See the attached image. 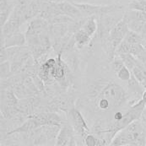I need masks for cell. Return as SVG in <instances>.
Segmentation results:
<instances>
[{
  "label": "cell",
  "mask_w": 146,
  "mask_h": 146,
  "mask_svg": "<svg viewBox=\"0 0 146 146\" xmlns=\"http://www.w3.org/2000/svg\"><path fill=\"white\" fill-rule=\"evenodd\" d=\"M112 146L146 145V128L141 119L133 121L120 130L111 140Z\"/></svg>",
  "instance_id": "6da1fadb"
},
{
  "label": "cell",
  "mask_w": 146,
  "mask_h": 146,
  "mask_svg": "<svg viewBox=\"0 0 146 146\" xmlns=\"http://www.w3.org/2000/svg\"><path fill=\"white\" fill-rule=\"evenodd\" d=\"M96 97L106 99L110 102L114 112L121 110L120 108L125 106L126 105L128 106V102L130 100L127 90L115 80H107Z\"/></svg>",
  "instance_id": "7a4b0ae2"
},
{
  "label": "cell",
  "mask_w": 146,
  "mask_h": 146,
  "mask_svg": "<svg viewBox=\"0 0 146 146\" xmlns=\"http://www.w3.org/2000/svg\"><path fill=\"white\" fill-rule=\"evenodd\" d=\"M81 12L83 17H100L103 15L111 14L117 11H123V6L119 3L111 4H90V3H73Z\"/></svg>",
  "instance_id": "3957f363"
},
{
  "label": "cell",
  "mask_w": 146,
  "mask_h": 146,
  "mask_svg": "<svg viewBox=\"0 0 146 146\" xmlns=\"http://www.w3.org/2000/svg\"><path fill=\"white\" fill-rule=\"evenodd\" d=\"M67 117L69 123L74 129L75 133L78 134L79 137H81L84 139L86 135L91 133L90 128L87 125V123L84 120L82 113L77 108H71L67 113Z\"/></svg>",
  "instance_id": "277c9868"
},
{
  "label": "cell",
  "mask_w": 146,
  "mask_h": 146,
  "mask_svg": "<svg viewBox=\"0 0 146 146\" xmlns=\"http://www.w3.org/2000/svg\"><path fill=\"white\" fill-rule=\"evenodd\" d=\"M75 132L70 123H63L56 139L58 146H75L78 144L75 140Z\"/></svg>",
  "instance_id": "5b68a950"
},
{
  "label": "cell",
  "mask_w": 146,
  "mask_h": 146,
  "mask_svg": "<svg viewBox=\"0 0 146 146\" xmlns=\"http://www.w3.org/2000/svg\"><path fill=\"white\" fill-rule=\"evenodd\" d=\"M128 31L129 29H128L127 23L123 18L111 29L109 38L116 50L119 46V44L124 40Z\"/></svg>",
  "instance_id": "8992f818"
},
{
  "label": "cell",
  "mask_w": 146,
  "mask_h": 146,
  "mask_svg": "<svg viewBox=\"0 0 146 146\" xmlns=\"http://www.w3.org/2000/svg\"><path fill=\"white\" fill-rule=\"evenodd\" d=\"M22 24L24 23L20 17L11 14L7 22L1 27V41H3L12 35L19 32Z\"/></svg>",
  "instance_id": "52a82bcc"
},
{
  "label": "cell",
  "mask_w": 146,
  "mask_h": 146,
  "mask_svg": "<svg viewBox=\"0 0 146 146\" xmlns=\"http://www.w3.org/2000/svg\"><path fill=\"white\" fill-rule=\"evenodd\" d=\"M50 24L47 21L38 16L29 23L28 29L25 32V36L31 35H40L42 32L49 30Z\"/></svg>",
  "instance_id": "ba28073f"
},
{
  "label": "cell",
  "mask_w": 146,
  "mask_h": 146,
  "mask_svg": "<svg viewBox=\"0 0 146 146\" xmlns=\"http://www.w3.org/2000/svg\"><path fill=\"white\" fill-rule=\"evenodd\" d=\"M42 127L40 123L33 117H29L21 126H19L16 128H14L10 131H9L6 133V136H9L14 133H30L38 127Z\"/></svg>",
  "instance_id": "9c48e42d"
},
{
  "label": "cell",
  "mask_w": 146,
  "mask_h": 146,
  "mask_svg": "<svg viewBox=\"0 0 146 146\" xmlns=\"http://www.w3.org/2000/svg\"><path fill=\"white\" fill-rule=\"evenodd\" d=\"M57 5L59 8V9L61 10L63 15H66L73 18L74 20L80 19L83 17L80 9L72 2L63 1V2H60V3H57Z\"/></svg>",
  "instance_id": "30bf717a"
},
{
  "label": "cell",
  "mask_w": 146,
  "mask_h": 146,
  "mask_svg": "<svg viewBox=\"0 0 146 146\" xmlns=\"http://www.w3.org/2000/svg\"><path fill=\"white\" fill-rule=\"evenodd\" d=\"M26 43L25 35L21 33L20 31L12 35L11 36L6 38L3 41H1V46L3 47H11V46H24Z\"/></svg>",
  "instance_id": "8fae6325"
},
{
  "label": "cell",
  "mask_w": 146,
  "mask_h": 146,
  "mask_svg": "<svg viewBox=\"0 0 146 146\" xmlns=\"http://www.w3.org/2000/svg\"><path fill=\"white\" fill-rule=\"evenodd\" d=\"M94 37L90 36L83 29L79 30L74 33V40H75V46L77 49H83L84 47L89 46Z\"/></svg>",
  "instance_id": "7c38bea8"
},
{
  "label": "cell",
  "mask_w": 146,
  "mask_h": 146,
  "mask_svg": "<svg viewBox=\"0 0 146 146\" xmlns=\"http://www.w3.org/2000/svg\"><path fill=\"white\" fill-rule=\"evenodd\" d=\"M97 28H98L97 18L96 16H91V17L87 18V20L84 24L83 27L81 29H83L90 36L94 37L96 34Z\"/></svg>",
  "instance_id": "4fadbf2b"
},
{
  "label": "cell",
  "mask_w": 146,
  "mask_h": 146,
  "mask_svg": "<svg viewBox=\"0 0 146 146\" xmlns=\"http://www.w3.org/2000/svg\"><path fill=\"white\" fill-rule=\"evenodd\" d=\"M133 74L138 80V81L146 89V68L141 62L137 64L132 70Z\"/></svg>",
  "instance_id": "5bb4252c"
},
{
  "label": "cell",
  "mask_w": 146,
  "mask_h": 146,
  "mask_svg": "<svg viewBox=\"0 0 146 146\" xmlns=\"http://www.w3.org/2000/svg\"><path fill=\"white\" fill-rule=\"evenodd\" d=\"M123 19L127 21V23L131 21H146V12L128 9L127 11L124 12Z\"/></svg>",
  "instance_id": "9a60e30c"
},
{
  "label": "cell",
  "mask_w": 146,
  "mask_h": 146,
  "mask_svg": "<svg viewBox=\"0 0 146 146\" xmlns=\"http://www.w3.org/2000/svg\"><path fill=\"white\" fill-rule=\"evenodd\" d=\"M118 55L123 59V61L124 63V65H125L128 69H130L131 71L133 70V68L137 64H139V63L140 62L133 55H132L131 53H122V54H118Z\"/></svg>",
  "instance_id": "2e32d148"
},
{
  "label": "cell",
  "mask_w": 146,
  "mask_h": 146,
  "mask_svg": "<svg viewBox=\"0 0 146 146\" xmlns=\"http://www.w3.org/2000/svg\"><path fill=\"white\" fill-rule=\"evenodd\" d=\"M124 40H125L126 42H128V43H130V44H138V43H141L142 44L143 35L129 30L128 32L126 35Z\"/></svg>",
  "instance_id": "e0dca14e"
},
{
  "label": "cell",
  "mask_w": 146,
  "mask_h": 146,
  "mask_svg": "<svg viewBox=\"0 0 146 146\" xmlns=\"http://www.w3.org/2000/svg\"><path fill=\"white\" fill-rule=\"evenodd\" d=\"M128 9L146 12V0H131L127 5Z\"/></svg>",
  "instance_id": "ac0fdd59"
},
{
  "label": "cell",
  "mask_w": 146,
  "mask_h": 146,
  "mask_svg": "<svg viewBox=\"0 0 146 146\" xmlns=\"http://www.w3.org/2000/svg\"><path fill=\"white\" fill-rule=\"evenodd\" d=\"M116 75L117 77L122 80V81H128L131 78V75H132V71L130 69H128L125 65L123 66L117 73H116Z\"/></svg>",
  "instance_id": "d6986e66"
},
{
  "label": "cell",
  "mask_w": 146,
  "mask_h": 146,
  "mask_svg": "<svg viewBox=\"0 0 146 146\" xmlns=\"http://www.w3.org/2000/svg\"><path fill=\"white\" fill-rule=\"evenodd\" d=\"M145 22L146 21H131L127 22V25H128V29L130 31H135L137 33H139L142 35V31H143V28H144V25Z\"/></svg>",
  "instance_id": "ffe728a7"
},
{
  "label": "cell",
  "mask_w": 146,
  "mask_h": 146,
  "mask_svg": "<svg viewBox=\"0 0 146 146\" xmlns=\"http://www.w3.org/2000/svg\"><path fill=\"white\" fill-rule=\"evenodd\" d=\"M74 21L73 18L66 15H59L55 17H53L51 21H49V24L54 25V24H70Z\"/></svg>",
  "instance_id": "44dd1931"
},
{
  "label": "cell",
  "mask_w": 146,
  "mask_h": 146,
  "mask_svg": "<svg viewBox=\"0 0 146 146\" xmlns=\"http://www.w3.org/2000/svg\"><path fill=\"white\" fill-rule=\"evenodd\" d=\"M1 80L8 79L11 76V63L9 61L1 63Z\"/></svg>",
  "instance_id": "7402d4cb"
},
{
  "label": "cell",
  "mask_w": 146,
  "mask_h": 146,
  "mask_svg": "<svg viewBox=\"0 0 146 146\" xmlns=\"http://www.w3.org/2000/svg\"><path fill=\"white\" fill-rule=\"evenodd\" d=\"M123 66H124V63L123 61V59L121 58V57L116 53L115 55V58H113V60L110 63V67H111V69L116 74Z\"/></svg>",
  "instance_id": "603a6c76"
},
{
  "label": "cell",
  "mask_w": 146,
  "mask_h": 146,
  "mask_svg": "<svg viewBox=\"0 0 146 146\" xmlns=\"http://www.w3.org/2000/svg\"><path fill=\"white\" fill-rule=\"evenodd\" d=\"M84 145L87 146H99V139L94 133H89L84 139Z\"/></svg>",
  "instance_id": "cb8c5ba5"
},
{
  "label": "cell",
  "mask_w": 146,
  "mask_h": 146,
  "mask_svg": "<svg viewBox=\"0 0 146 146\" xmlns=\"http://www.w3.org/2000/svg\"><path fill=\"white\" fill-rule=\"evenodd\" d=\"M131 45L130 43L126 42L125 40H123V42L119 44V46H117V50H116V53L117 54H122V53H130V49H131Z\"/></svg>",
  "instance_id": "d4e9b609"
},
{
  "label": "cell",
  "mask_w": 146,
  "mask_h": 146,
  "mask_svg": "<svg viewBox=\"0 0 146 146\" xmlns=\"http://www.w3.org/2000/svg\"><path fill=\"white\" fill-rule=\"evenodd\" d=\"M105 0H71L72 3H90V4H102Z\"/></svg>",
  "instance_id": "484cf974"
},
{
  "label": "cell",
  "mask_w": 146,
  "mask_h": 146,
  "mask_svg": "<svg viewBox=\"0 0 146 146\" xmlns=\"http://www.w3.org/2000/svg\"><path fill=\"white\" fill-rule=\"evenodd\" d=\"M0 61L1 63H4L8 61V55L6 52V48L3 46H1V52H0Z\"/></svg>",
  "instance_id": "4316f807"
},
{
  "label": "cell",
  "mask_w": 146,
  "mask_h": 146,
  "mask_svg": "<svg viewBox=\"0 0 146 146\" xmlns=\"http://www.w3.org/2000/svg\"><path fill=\"white\" fill-rule=\"evenodd\" d=\"M142 100L145 102L146 104V90L144 91V93H143V96H142Z\"/></svg>",
  "instance_id": "83f0119b"
},
{
  "label": "cell",
  "mask_w": 146,
  "mask_h": 146,
  "mask_svg": "<svg viewBox=\"0 0 146 146\" xmlns=\"http://www.w3.org/2000/svg\"><path fill=\"white\" fill-rule=\"evenodd\" d=\"M143 64L145 65V68H146V63H143Z\"/></svg>",
  "instance_id": "f1b7e54d"
},
{
  "label": "cell",
  "mask_w": 146,
  "mask_h": 146,
  "mask_svg": "<svg viewBox=\"0 0 146 146\" xmlns=\"http://www.w3.org/2000/svg\"><path fill=\"white\" fill-rule=\"evenodd\" d=\"M145 109H146V107H145Z\"/></svg>",
  "instance_id": "f546056e"
},
{
  "label": "cell",
  "mask_w": 146,
  "mask_h": 146,
  "mask_svg": "<svg viewBox=\"0 0 146 146\" xmlns=\"http://www.w3.org/2000/svg\"><path fill=\"white\" fill-rule=\"evenodd\" d=\"M17 1H18V0H17Z\"/></svg>",
  "instance_id": "4dcf8cb0"
}]
</instances>
